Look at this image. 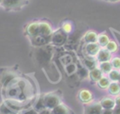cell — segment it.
Wrapping results in <instances>:
<instances>
[{"label":"cell","mask_w":120,"mask_h":114,"mask_svg":"<svg viewBox=\"0 0 120 114\" xmlns=\"http://www.w3.org/2000/svg\"><path fill=\"white\" fill-rule=\"evenodd\" d=\"M3 95L5 99H13L24 101L34 97L32 86L26 79L22 77H17L7 87L2 89Z\"/></svg>","instance_id":"cell-1"},{"label":"cell","mask_w":120,"mask_h":114,"mask_svg":"<svg viewBox=\"0 0 120 114\" xmlns=\"http://www.w3.org/2000/svg\"><path fill=\"white\" fill-rule=\"evenodd\" d=\"M52 48L48 45L39 46L36 51V58L39 64H47L52 58Z\"/></svg>","instance_id":"cell-2"},{"label":"cell","mask_w":120,"mask_h":114,"mask_svg":"<svg viewBox=\"0 0 120 114\" xmlns=\"http://www.w3.org/2000/svg\"><path fill=\"white\" fill-rule=\"evenodd\" d=\"M68 41V34L61 29H57L51 35L50 42L55 46H62Z\"/></svg>","instance_id":"cell-3"},{"label":"cell","mask_w":120,"mask_h":114,"mask_svg":"<svg viewBox=\"0 0 120 114\" xmlns=\"http://www.w3.org/2000/svg\"><path fill=\"white\" fill-rule=\"evenodd\" d=\"M42 97H43V102H44L46 108H49V109H52L53 107H55L57 105L61 103L60 96L55 92L46 93L42 95Z\"/></svg>","instance_id":"cell-4"},{"label":"cell","mask_w":120,"mask_h":114,"mask_svg":"<svg viewBox=\"0 0 120 114\" xmlns=\"http://www.w3.org/2000/svg\"><path fill=\"white\" fill-rule=\"evenodd\" d=\"M17 77H18L17 73L11 70H6V71L1 72V73H0V85H1L2 89L7 87L9 83H11Z\"/></svg>","instance_id":"cell-5"},{"label":"cell","mask_w":120,"mask_h":114,"mask_svg":"<svg viewBox=\"0 0 120 114\" xmlns=\"http://www.w3.org/2000/svg\"><path fill=\"white\" fill-rule=\"evenodd\" d=\"M28 0H3L0 4L4 8L8 10H14V9H20L24 5H26Z\"/></svg>","instance_id":"cell-6"},{"label":"cell","mask_w":120,"mask_h":114,"mask_svg":"<svg viewBox=\"0 0 120 114\" xmlns=\"http://www.w3.org/2000/svg\"><path fill=\"white\" fill-rule=\"evenodd\" d=\"M103 108L99 103H89L84 107L83 114H101Z\"/></svg>","instance_id":"cell-7"},{"label":"cell","mask_w":120,"mask_h":114,"mask_svg":"<svg viewBox=\"0 0 120 114\" xmlns=\"http://www.w3.org/2000/svg\"><path fill=\"white\" fill-rule=\"evenodd\" d=\"M38 32L39 35L44 36V37H51V35L52 34V25L47 23V22H38Z\"/></svg>","instance_id":"cell-8"},{"label":"cell","mask_w":120,"mask_h":114,"mask_svg":"<svg viewBox=\"0 0 120 114\" xmlns=\"http://www.w3.org/2000/svg\"><path fill=\"white\" fill-rule=\"evenodd\" d=\"M50 39H51V37H44V36H41L39 34L35 36V37L30 38L32 44L34 46H36V47L47 45L48 43H50Z\"/></svg>","instance_id":"cell-9"},{"label":"cell","mask_w":120,"mask_h":114,"mask_svg":"<svg viewBox=\"0 0 120 114\" xmlns=\"http://www.w3.org/2000/svg\"><path fill=\"white\" fill-rule=\"evenodd\" d=\"M97 60L100 63V62H106V61H110L112 59V53L109 52L106 48H100L99 51L98 52L97 56Z\"/></svg>","instance_id":"cell-10"},{"label":"cell","mask_w":120,"mask_h":114,"mask_svg":"<svg viewBox=\"0 0 120 114\" xmlns=\"http://www.w3.org/2000/svg\"><path fill=\"white\" fill-rule=\"evenodd\" d=\"M100 46L98 44V42H94V43H86L85 45V53L88 57H96L98 52L99 51Z\"/></svg>","instance_id":"cell-11"},{"label":"cell","mask_w":120,"mask_h":114,"mask_svg":"<svg viewBox=\"0 0 120 114\" xmlns=\"http://www.w3.org/2000/svg\"><path fill=\"white\" fill-rule=\"evenodd\" d=\"M79 99L83 104H89L93 100V94L88 90H81L79 92Z\"/></svg>","instance_id":"cell-12"},{"label":"cell","mask_w":120,"mask_h":114,"mask_svg":"<svg viewBox=\"0 0 120 114\" xmlns=\"http://www.w3.org/2000/svg\"><path fill=\"white\" fill-rule=\"evenodd\" d=\"M26 33L30 38L38 35V22H32L28 24L26 26Z\"/></svg>","instance_id":"cell-13"},{"label":"cell","mask_w":120,"mask_h":114,"mask_svg":"<svg viewBox=\"0 0 120 114\" xmlns=\"http://www.w3.org/2000/svg\"><path fill=\"white\" fill-rule=\"evenodd\" d=\"M99 104L101 105L103 109H112L115 106V102L114 99L111 97H104L100 100Z\"/></svg>","instance_id":"cell-14"},{"label":"cell","mask_w":120,"mask_h":114,"mask_svg":"<svg viewBox=\"0 0 120 114\" xmlns=\"http://www.w3.org/2000/svg\"><path fill=\"white\" fill-rule=\"evenodd\" d=\"M83 41L86 43H94L98 41V34L93 31V30H89L87 31L84 35H83Z\"/></svg>","instance_id":"cell-15"},{"label":"cell","mask_w":120,"mask_h":114,"mask_svg":"<svg viewBox=\"0 0 120 114\" xmlns=\"http://www.w3.org/2000/svg\"><path fill=\"white\" fill-rule=\"evenodd\" d=\"M52 111L53 114H71L69 108L66 105H64L62 103H60L55 107H53L52 109Z\"/></svg>","instance_id":"cell-16"},{"label":"cell","mask_w":120,"mask_h":114,"mask_svg":"<svg viewBox=\"0 0 120 114\" xmlns=\"http://www.w3.org/2000/svg\"><path fill=\"white\" fill-rule=\"evenodd\" d=\"M102 75H103V73H102V72L99 70V68H95V69H92V70H90L89 71V74H88V76L90 77V79L92 80V81H94V82H98L101 77H102Z\"/></svg>","instance_id":"cell-17"},{"label":"cell","mask_w":120,"mask_h":114,"mask_svg":"<svg viewBox=\"0 0 120 114\" xmlns=\"http://www.w3.org/2000/svg\"><path fill=\"white\" fill-rule=\"evenodd\" d=\"M108 90L112 95H118L120 93V84L118 82H111L108 87Z\"/></svg>","instance_id":"cell-18"},{"label":"cell","mask_w":120,"mask_h":114,"mask_svg":"<svg viewBox=\"0 0 120 114\" xmlns=\"http://www.w3.org/2000/svg\"><path fill=\"white\" fill-rule=\"evenodd\" d=\"M32 107H33L36 111H38V112H39V111H41V110L45 109V108H46V106H45L44 102H43V97H42V96L38 97V98H37V100H35L34 105H33V106H32Z\"/></svg>","instance_id":"cell-19"},{"label":"cell","mask_w":120,"mask_h":114,"mask_svg":"<svg viewBox=\"0 0 120 114\" xmlns=\"http://www.w3.org/2000/svg\"><path fill=\"white\" fill-rule=\"evenodd\" d=\"M98 68H99V70L102 72V73H105V74H108V73L112 70V66L111 61L100 62Z\"/></svg>","instance_id":"cell-20"},{"label":"cell","mask_w":120,"mask_h":114,"mask_svg":"<svg viewBox=\"0 0 120 114\" xmlns=\"http://www.w3.org/2000/svg\"><path fill=\"white\" fill-rule=\"evenodd\" d=\"M108 77L111 82H118L120 79V70L112 68V70L108 73Z\"/></svg>","instance_id":"cell-21"},{"label":"cell","mask_w":120,"mask_h":114,"mask_svg":"<svg viewBox=\"0 0 120 114\" xmlns=\"http://www.w3.org/2000/svg\"><path fill=\"white\" fill-rule=\"evenodd\" d=\"M110 39H109V36L106 34V33H101L99 35H98V44L101 47H105L106 44L109 42Z\"/></svg>","instance_id":"cell-22"},{"label":"cell","mask_w":120,"mask_h":114,"mask_svg":"<svg viewBox=\"0 0 120 114\" xmlns=\"http://www.w3.org/2000/svg\"><path fill=\"white\" fill-rule=\"evenodd\" d=\"M83 64H84L85 68H86L87 70H89V71L92 70V69L97 68V61L94 60L91 57H85L84 60H83Z\"/></svg>","instance_id":"cell-23"},{"label":"cell","mask_w":120,"mask_h":114,"mask_svg":"<svg viewBox=\"0 0 120 114\" xmlns=\"http://www.w3.org/2000/svg\"><path fill=\"white\" fill-rule=\"evenodd\" d=\"M0 114H18V112L8 106H7L4 102L0 105Z\"/></svg>","instance_id":"cell-24"},{"label":"cell","mask_w":120,"mask_h":114,"mask_svg":"<svg viewBox=\"0 0 120 114\" xmlns=\"http://www.w3.org/2000/svg\"><path fill=\"white\" fill-rule=\"evenodd\" d=\"M97 83H98V88H100V89H108V87H109V85H110V83H111V80L109 79L108 76L102 75V77H101Z\"/></svg>","instance_id":"cell-25"},{"label":"cell","mask_w":120,"mask_h":114,"mask_svg":"<svg viewBox=\"0 0 120 114\" xmlns=\"http://www.w3.org/2000/svg\"><path fill=\"white\" fill-rule=\"evenodd\" d=\"M104 48H106L111 53H114L118 50V45L114 41H109V42L106 44V46Z\"/></svg>","instance_id":"cell-26"},{"label":"cell","mask_w":120,"mask_h":114,"mask_svg":"<svg viewBox=\"0 0 120 114\" xmlns=\"http://www.w3.org/2000/svg\"><path fill=\"white\" fill-rule=\"evenodd\" d=\"M65 70H66V73L68 74V75H71L73 73H75L77 72V65L73 62L68 64L65 66Z\"/></svg>","instance_id":"cell-27"},{"label":"cell","mask_w":120,"mask_h":114,"mask_svg":"<svg viewBox=\"0 0 120 114\" xmlns=\"http://www.w3.org/2000/svg\"><path fill=\"white\" fill-rule=\"evenodd\" d=\"M62 30L64 32H66L67 34L72 32V30H73L72 24L70 22H65V23H63V24H62Z\"/></svg>","instance_id":"cell-28"},{"label":"cell","mask_w":120,"mask_h":114,"mask_svg":"<svg viewBox=\"0 0 120 114\" xmlns=\"http://www.w3.org/2000/svg\"><path fill=\"white\" fill-rule=\"evenodd\" d=\"M77 73H78V75L82 78H85L88 76L89 74V72L87 71V69L85 67H80V68H77Z\"/></svg>","instance_id":"cell-29"},{"label":"cell","mask_w":120,"mask_h":114,"mask_svg":"<svg viewBox=\"0 0 120 114\" xmlns=\"http://www.w3.org/2000/svg\"><path fill=\"white\" fill-rule=\"evenodd\" d=\"M60 60H61L62 64H64L66 66V65H68V64L72 62V57L70 55H64L63 57H61Z\"/></svg>","instance_id":"cell-30"},{"label":"cell","mask_w":120,"mask_h":114,"mask_svg":"<svg viewBox=\"0 0 120 114\" xmlns=\"http://www.w3.org/2000/svg\"><path fill=\"white\" fill-rule=\"evenodd\" d=\"M110 61H111L112 66L113 69H119L120 70V57H112Z\"/></svg>","instance_id":"cell-31"},{"label":"cell","mask_w":120,"mask_h":114,"mask_svg":"<svg viewBox=\"0 0 120 114\" xmlns=\"http://www.w3.org/2000/svg\"><path fill=\"white\" fill-rule=\"evenodd\" d=\"M18 114H38V111H36L33 107H29V108H26V109H22L21 111L18 112Z\"/></svg>","instance_id":"cell-32"},{"label":"cell","mask_w":120,"mask_h":114,"mask_svg":"<svg viewBox=\"0 0 120 114\" xmlns=\"http://www.w3.org/2000/svg\"><path fill=\"white\" fill-rule=\"evenodd\" d=\"M38 114H53V113H52V109H49V108H45V109H43V110L39 111V112H38Z\"/></svg>","instance_id":"cell-33"},{"label":"cell","mask_w":120,"mask_h":114,"mask_svg":"<svg viewBox=\"0 0 120 114\" xmlns=\"http://www.w3.org/2000/svg\"><path fill=\"white\" fill-rule=\"evenodd\" d=\"M101 114H114L112 109H103Z\"/></svg>","instance_id":"cell-34"},{"label":"cell","mask_w":120,"mask_h":114,"mask_svg":"<svg viewBox=\"0 0 120 114\" xmlns=\"http://www.w3.org/2000/svg\"><path fill=\"white\" fill-rule=\"evenodd\" d=\"M112 110H113L114 114H120V106H115L112 108Z\"/></svg>","instance_id":"cell-35"},{"label":"cell","mask_w":120,"mask_h":114,"mask_svg":"<svg viewBox=\"0 0 120 114\" xmlns=\"http://www.w3.org/2000/svg\"><path fill=\"white\" fill-rule=\"evenodd\" d=\"M114 102H115V106H120V94L116 95V97L114 98Z\"/></svg>","instance_id":"cell-36"},{"label":"cell","mask_w":120,"mask_h":114,"mask_svg":"<svg viewBox=\"0 0 120 114\" xmlns=\"http://www.w3.org/2000/svg\"><path fill=\"white\" fill-rule=\"evenodd\" d=\"M106 1H108V2H118L120 0H106Z\"/></svg>","instance_id":"cell-37"},{"label":"cell","mask_w":120,"mask_h":114,"mask_svg":"<svg viewBox=\"0 0 120 114\" xmlns=\"http://www.w3.org/2000/svg\"><path fill=\"white\" fill-rule=\"evenodd\" d=\"M118 83H119V84H120V79H119V81H118Z\"/></svg>","instance_id":"cell-38"},{"label":"cell","mask_w":120,"mask_h":114,"mask_svg":"<svg viewBox=\"0 0 120 114\" xmlns=\"http://www.w3.org/2000/svg\"><path fill=\"white\" fill-rule=\"evenodd\" d=\"M2 1H3V0H0V4H1V2H2Z\"/></svg>","instance_id":"cell-39"}]
</instances>
